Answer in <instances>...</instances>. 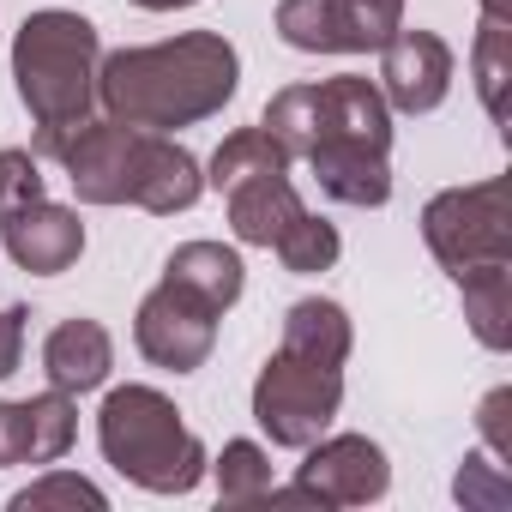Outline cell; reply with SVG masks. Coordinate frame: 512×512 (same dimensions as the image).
Returning <instances> with one entry per match:
<instances>
[{
    "label": "cell",
    "instance_id": "1",
    "mask_svg": "<svg viewBox=\"0 0 512 512\" xmlns=\"http://www.w3.org/2000/svg\"><path fill=\"white\" fill-rule=\"evenodd\" d=\"M241 85V55L223 31H181L169 43H139L115 49L97 67V109L145 127V133H175L223 115V103Z\"/></svg>",
    "mask_w": 512,
    "mask_h": 512
},
{
    "label": "cell",
    "instance_id": "2",
    "mask_svg": "<svg viewBox=\"0 0 512 512\" xmlns=\"http://www.w3.org/2000/svg\"><path fill=\"white\" fill-rule=\"evenodd\" d=\"M97 67H103V37L91 19L49 7L19 25L13 85L37 127V157H55L61 139L97 115Z\"/></svg>",
    "mask_w": 512,
    "mask_h": 512
},
{
    "label": "cell",
    "instance_id": "3",
    "mask_svg": "<svg viewBox=\"0 0 512 512\" xmlns=\"http://www.w3.org/2000/svg\"><path fill=\"white\" fill-rule=\"evenodd\" d=\"M103 458L145 494H187L205 482V440L181 422L175 398L157 386H115L97 410Z\"/></svg>",
    "mask_w": 512,
    "mask_h": 512
},
{
    "label": "cell",
    "instance_id": "4",
    "mask_svg": "<svg viewBox=\"0 0 512 512\" xmlns=\"http://www.w3.org/2000/svg\"><path fill=\"white\" fill-rule=\"evenodd\" d=\"M422 241L440 260L446 278H464L476 266H512V211H506V181H470L446 187L422 205Z\"/></svg>",
    "mask_w": 512,
    "mask_h": 512
},
{
    "label": "cell",
    "instance_id": "5",
    "mask_svg": "<svg viewBox=\"0 0 512 512\" xmlns=\"http://www.w3.org/2000/svg\"><path fill=\"white\" fill-rule=\"evenodd\" d=\"M338 410H344V368H320L290 350H272L260 380H253V422L284 452L314 446L338 422Z\"/></svg>",
    "mask_w": 512,
    "mask_h": 512
},
{
    "label": "cell",
    "instance_id": "6",
    "mask_svg": "<svg viewBox=\"0 0 512 512\" xmlns=\"http://www.w3.org/2000/svg\"><path fill=\"white\" fill-rule=\"evenodd\" d=\"M404 0H278V37L296 55H380Z\"/></svg>",
    "mask_w": 512,
    "mask_h": 512
},
{
    "label": "cell",
    "instance_id": "7",
    "mask_svg": "<svg viewBox=\"0 0 512 512\" xmlns=\"http://www.w3.org/2000/svg\"><path fill=\"white\" fill-rule=\"evenodd\" d=\"M302 470L290 488H272V500H320V506H374L392 488V464L368 434H320L302 446Z\"/></svg>",
    "mask_w": 512,
    "mask_h": 512
},
{
    "label": "cell",
    "instance_id": "8",
    "mask_svg": "<svg viewBox=\"0 0 512 512\" xmlns=\"http://www.w3.org/2000/svg\"><path fill=\"white\" fill-rule=\"evenodd\" d=\"M217 308H205L199 296H187L181 284H157V290H145V302H139V314H133V344H139V356L151 362V368H163V374H193V368H205L211 362V350H217Z\"/></svg>",
    "mask_w": 512,
    "mask_h": 512
},
{
    "label": "cell",
    "instance_id": "9",
    "mask_svg": "<svg viewBox=\"0 0 512 512\" xmlns=\"http://www.w3.org/2000/svg\"><path fill=\"white\" fill-rule=\"evenodd\" d=\"M452 43L434 31H410L398 25L380 43V97L392 115H434L452 91Z\"/></svg>",
    "mask_w": 512,
    "mask_h": 512
},
{
    "label": "cell",
    "instance_id": "10",
    "mask_svg": "<svg viewBox=\"0 0 512 512\" xmlns=\"http://www.w3.org/2000/svg\"><path fill=\"white\" fill-rule=\"evenodd\" d=\"M133 139L139 127L115 121V115H91L85 127H73L55 151V163L67 169L73 193L85 205H127V169H133Z\"/></svg>",
    "mask_w": 512,
    "mask_h": 512
},
{
    "label": "cell",
    "instance_id": "11",
    "mask_svg": "<svg viewBox=\"0 0 512 512\" xmlns=\"http://www.w3.org/2000/svg\"><path fill=\"white\" fill-rule=\"evenodd\" d=\"M0 247H7V260L31 278H61L79 266L85 253V223L73 205H55V199H31L19 211L0 217Z\"/></svg>",
    "mask_w": 512,
    "mask_h": 512
},
{
    "label": "cell",
    "instance_id": "12",
    "mask_svg": "<svg viewBox=\"0 0 512 512\" xmlns=\"http://www.w3.org/2000/svg\"><path fill=\"white\" fill-rule=\"evenodd\" d=\"M205 193V169L187 145H175V133H145L133 139V169H127V205L151 211V217H175L193 211Z\"/></svg>",
    "mask_w": 512,
    "mask_h": 512
},
{
    "label": "cell",
    "instance_id": "13",
    "mask_svg": "<svg viewBox=\"0 0 512 512\" xmlns=\"http://www.w3.org/2000/svg\"><path fill=\"white\" fill-rule=\"evenodd\" d=\"M79 440V404L67 392H37L19 404H0V470L13 464H61Z\"/></svg>",
    "mask_w": 512,
    "mask_h": 512
},
{
    "label": "cell",
    "instance_id": "14",
    "mask_svg": "<svg viewBox=\"0 0 512 512\" xmlns=\"http://www.w3.org/2000/svg\"><path fill=\"white\" fill-rule=\"evenodd\" d=\"M326 139H350V145L392 151V109H386V97H380L374 79L338 73V79H320L314 85V145H326Z\"/></svg>",
    "mask_w": 512,
    "mask_h": 512
},
{
    "label": "cell",
    "instance_id": "15",
    "mask_svg": "<svg viewBox=\"0 0 512 512\" xmlns=\"http://www.w3.org/2000/svg\"><path fill=\"white\" fill-rule=\"evenodd\" d=\"M392 151H374V145H350V139H326L314 145L302 163L314 169L320 193L338 199V205H356V211H380L392 199Z\"/></svg>",
    "mask_w": 512,
    "mask_h": 512
},
{
    "label": "cell",
    "instance_id": "16",
    "mask_svg": "<svg viewBox=\"0 0 512 512\" xmlns=\"http://www.w3.org/2000/svg\"><path fill=\"white\" fill-rule=\"evenodd\" d=\"M109 368H115V338H109V326L103 320H61L55 332H49V344H43V374H49V386L55 392H67V398H79V392H97L103 380H109Z\"/></svg>",
    "mask_w": 512,
    "mask_h": 512
},
{
    "label": "cell",
    "instance_id": "17",
    "mask_svg": "<svg viewBox=\"0 0 512 512\" xmlns=\"http://www.w3.org/2000/svg\"><path fill=\"white\" fill-rule=\"evenodd\" d=\"M223 205H229V229H235L241 247H272V241L308 211L290 175H253V181L229 187Z\"/></svg>",
    "mask_w": 512,
    "mask_h": 512
},
{
    "label": "cell",
    "instance_id": "18",
    "mask_svg": "<svg viewBox=\"0 0 512 512\" xmlns=\"http://www.w3.org/2000/svg\"><path fill=\"white\" fill-rule=\"evenodd\" d=\"M163 278L181 284L187 296H199L205 308L229 314L247 290V266H241V253L223 247V241H181L169 260H163Z\"/></svg>",
    "mask_w": 512,
    "mask_h": 512
},
{
    "label": "cell",
    "instance_id": "19",
    "mask_svg": "<svg viewBox=\"0 0 512 512\" xmlns=\"http://www.w3.org/2000/svg\"><path fill=\"white\" fill-rule=\"evenodd\" d=\"M350 344H356L350 314H344V302H332V296H308V302H296V308L284 314L278 350H290V356H302V362L344 368V362H350Z\"/></svg>",
    "mask_w": 512,
    "mask_h": 512
},
{
    "label": "cell",
    "instance_id": "20",
    "mask_svg": "<svg viewBox=\"0 0 512 512\" xmlns=\"http://www.w3.org/2000/svg\"><path fill=\"white\" fill-rule=\"evenodd\" d=\"M464 296V320L476 332L482 350H512V266H476L464 278H452Z\"/></svg>",
    "mask_w": 512,
    "mask_h": 512
},
{
    "label": "cell",
    "instance_id": "21",
    "mask_svg": "<svg viewBox=\"0 0 512 512\" xmlns=\"http://www.w3.org/2000/svg\"><path fill=\"white\" fill-rule=\"evenodd\" d=\"M253 175H290V151L266 133V127H235L217 151H211V169H205V187L229 193Z\"/></svg>",
    "mask_w": 512,
    "mask_h": 512
},
{
    "label": "cell",
    "instance_id": "22",
    "mask_svg": "<svg viewBox=\"0 0 512 512\" xmlns=\"http://www.w3.org/2000/svg\"><path fill=\"white\" fill-rule=\"evenodd\" d=\"M205 476L217 482V500L247 506V500H272V452L260 440H223V452L205 464Z\"/></svg>",
    "mask_w": 512,
    "mask_h": 512
},
{
    "label": "cell",
    "instance_id": "23",
    "mask_svg": "<svg viewBox=\"0 0 512 512\" xmlns=\"http://www.w3.org/2000/svg\"><path fill=\"white\" fill-rule=\"evenodd\" d=\"M272 253L284 260V272H296V278H320V272H332V266H338L344 241H338V229H332L326 217L302 211V217L272 241Z\"/></svg>",
    "mask_w": 512,
    "mask_h": 512
},
{
    "label": "cell",
    "instance_id": "24",
    "mask_svg": "<svg viewBox=\"0 0 512 512\" xmlns=\"http://www.w3.org/2000/svg\"><path fill=\"white\" fill-rule=\"evenodd\" d=\"M260 127L290 151V163H302L308 145H314V85H284V91L266 103Z\"/></svg>",
    "mask_w": 512,
    "mask_h": 512
},
{
    "label": "cell",
    "instance_id": "25",
    "mask_svg": "<svg viewBox=\"0 0 512 512\" xmlns=\"http://www.w3.org/2000/svg\"><path fill=\"white\" fill-rule=\"evenodd\" d=\"M49 506H73V512H79V506H91V512H103V506H109V494H103L97 482H85V476H73V470H55V464H49L31 488H19V494H13V512H49Z\"/></svg>",
    "mask_w": 512,
    "mask_h": 512
},
{
    "label": "cell",
    "instance_id": "26",
    "mask_svg": "<svg viewBox=\"0 0 512 512\" xmlns=\"http://www.w3.org/2000/svg\"><path fill=\"white\" fill-rule=\"evenodd\" d=\"M506 49H512L506 19H482V37H476V85H482V109L494 121H506Z\"/></svg>",
    "mask_w": 512,
    "mask_h": 512
},
{
    "label": "cell",
    "instance_id": "27",
    "mask_svg": "<svg viewBox=\"0 0 512 512\" xmlns=\"http://www.w3.org/2000/svg\"><path fill=\"white\" fill-rule=\"evenodd\" d=\"M49 187V175H43V157L37 151H0V217L7 211H19V205H31V199H49L43 193Z\"/></svg>",
    "mask_w": 512,
    "mask_h": 512
},
{
    "label": "cell",
    "instance_id": "28",
    "mask_svg": "<svg viewBox=\"0 0 512 512\" xmlns=\"http://www.w3.org/2000/svg\"><path fill=\"white\" fill-rule=\"evenodd\" d=\"M25 308L13 302V308H0V380H13L19 374V362H25Z\"/></svg>",
    "mask_w": 512,
    "mask_h": 512
},
{
    "label": "cell",
    "instance_id": "29",
    "mask_svg": "<svg viewBox=\"0 0 512 512\" xmlns=\"http://www.w3.org/2000/svg\"><path fill=\"white\" fill-rule=\"evenodd\" d=\"M500 416H506V392H494V398L482 404V440H488L494 458H506V428H500Z\"/></svg>",
    "mask_w": 512,
    "mask_h": 512
},
{
    "label": "cell",
    "instance_id": "30",
    "mask_svg": "<svg viewBox=\"0 0 512 512\" xmlns=\"http://www.w3.org/2000/svg\"><path fill=\"white\" fill-rule=\"evenodd\" d=\"M133 7H145V13H181V7H199V0H133Z\"/></svg>",
    "mask_w": 512,
    "mask_h": 512
}]
</instances>
